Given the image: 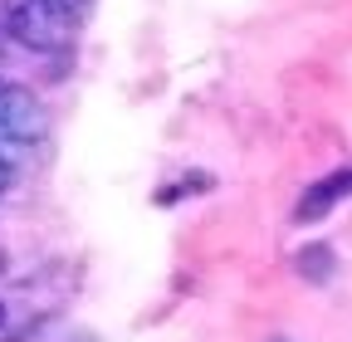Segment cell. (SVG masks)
<instances>
[{
    "label": "cell",
    "instance_id": "cell-1",
    "mask_svg": "<svg viewBox=\"0 0 352 342\" xmlns=\"http://www.w3.org/2000/svg\"><path fill=\"white\" fill-rule=\"evenodd\" d=\"M6 30L30 54H64L74 45V10L59 0H10Z\"/></svg>",
    "mask_w": 352,
    "mask_h": 342
},
{
    "label": "cell",
    "instance_id": "cell-2",
    "mask_svg": "<svg viewBox=\"0 0 352 342\" xmlns=\"http://www.w3.org/2000/svg\"><path fill=\"white\" fill-rule=\"evenodd\" d=\"M0 133H10L15 142H39L44 133H50V113H44V103L30 93V89H15L10 83V98H6V113H0Z\"/></svg>",
    "mask_w": 352,
    "mask_h": 342
},
{
    "label": "cell",
    "instance_id": "cell-3",
    "mask_svg": "<svg viewBox=\"0 0 352 342\" xmlns=\"http://www.w3.org/2000/svg\"><path fill=\"white\" fill-rule=\"evenodd\" d=\"M352 196V166H338V171H328L323 181H314L303 191V201L294 205V220L298 225H318L328 210L338 205V201H347Z\"/></svg>",
    "mask_w": 352,
    "mask_h": 342
},
{
    "label": "cell",
    "instance_id": "cell-4",
    "mask_svg": "<svg viewBox=\"0 0 352 342\" xmlns=\"http://www.w3.org/2000/svg\"><path fill=\"white\" fill-rule=\"evenodd\" d=\"M294 269H298V279H308V284H328V279L338 274V254H333V244H303V249L294 254Z\"/></svg>",
    "mask_w": 352,
    "mask_h": 342
},
{
    "label": "cell",
    "instance_id": "cell-5",
    "mask_svg": "<svg viewBox=\"0 0 352 342\" xmlns=\"http://www.w3.org/2000/svg\"><path fill=\"white\" fill-rule=\"evenodd\" d=\"M10 181H15V166H6V161H0V196L10 191Z\"/></svg>",
    "mask_w": 352,
    "mask_h": 342
},
{
    "label": "cell",
    "instance_id": "cell-6",
    "mask_svg": "<svg viewBox=\"0 0 352 342\" xmlns=\"http://www.w3.org/2000/svg\"><path fill=\"white\" fill-rule=\"evenodd\" d=\"M59 5H69V10L78 15V10H88V0H59Z\"/></svg>",
    "mask_w": 352,
    "mask_h": 342
},
{
    "label": "cell",
    "instance_id": "cell-7",
    "mask_svg": "<svg viewBox=\"0 0 352 342\" xmlns=\"http://www.w3.org/2000/svg\"><path fill=\"white\" fill-rule=\"evenodd\" d=\"M6 98H10V83H0V113H6Z\"/></svg>",
    "mask_w": 352,
    "mask_h": 342
},
{
    "label": "cell",
    "instance_id": "cell-8",
    "mask_svg": "<svg viewBox=\"0 0 352 342\" xmlns=\"http://www.w3.org/2000/svg\"><path fill=\"white\" fill-rule=\"evenodd\" d=\"M279 342H284V337H279Z\"/></svg>",
    "mask_w": 352,
    "mask_h": 342
}]
</instances>
